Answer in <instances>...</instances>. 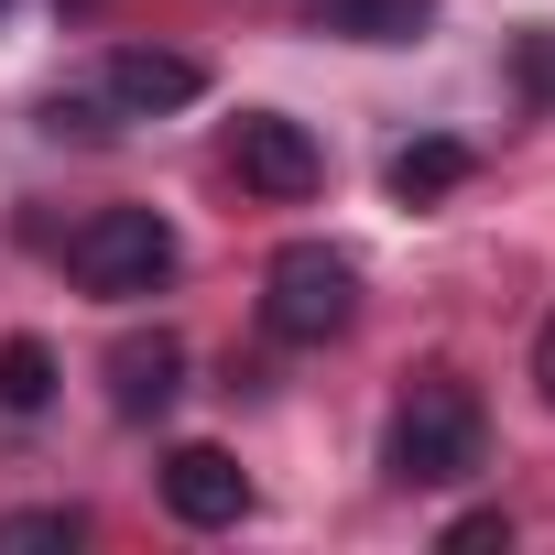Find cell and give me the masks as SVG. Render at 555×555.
<instances>
[{
  "instance_id": "1",
  "label": "cell",
  "mask_w": 555,
  "mask_h": 555,
  "mask_svg": "<svg viewBox=\"0 0 555 555\" xmlns=\"http://www.w3.org/2000/svg\"><path fill=\"white\" fill-rule=\"evenodd\" d=\"M382 468L403 479V490H447V479H479L490 468V414H479V392L468 382H414L403 403H392V436H382Z\"/></svg>"
},
{
  "instance_id": "2",
  "label": "cell",
  "mask_w": 555,
  "mask_h": 555,
  "mask_svg": "<svg viewBox=\"0 0 555 555\" xmlns=\"http://www.w3.org/2000/svg\"><path fill=\"white\" fill-rule=\"evenodd\" d=\"M360 317V261L338 240H284L261 272V327L284 338V349H327L338 327Z\"/></svg>"
},
{
  "instance_id": "3",
  "label": "cell",
  "mask_w": 555,
  "mask_h": 555,
  "mask_svg": "<svg viewBox=\"0 0 555 555\" xmlns=\"http://www.w3.org/2000/svg\"><path fill=\"white\" fill-rule=\"evenodd\" d=\"M175 261H185V240L164 207H88L66 229V272L88 295H153V284H175Z\"/></svg>"
},
{
  "instance_id": "4",
  "label": "cell",
  "mask_w": 555,
  "mask_h": 555,
  "mask_svg": "<svg viewBox=\"0 0 555 555\" xmlns=\"http://www.w3.org/2000/svg\"><path fill=\"white\" fill-rule=\"evenodd\" d=\"M240 185L250 196H272V207H295V196H317L327 185V153H317V131L306 120H284V109H240Z\"/></svg>"
},
{
  "instance_id": "5",
  "label": "cell",
  "mask_w": 555,
  "mask_h": 555,
  "mask_svg": "<svg viewBox=\"0 0 555 555\" xmlns=\"http://www.w3.org/2000/svg\"><path fill=\"white\" fill-rule=\"evenodd\" d=\"M207 99V66L175 55V44H120L109 55V109L120 120H164V109H196Z\"/></svg>"
},
{
  "instance_id": "6",
  "label": "cell",
  "mask_w": 555,
  "mask_h": 555,
  "mask_svg": "<svg viewBox=\"0 0 555 555\" xmlns=\"http://www.w3.org/2000/svg\"><path fill=\"white\" fill-rule=\"evenodd\" d=\"M164 512H175V522H196V533L240 522V512H250L240 457H229V447H175V457H164Z\"/></svg>"
},
{
  "instance_id": "7",
  "label": "cell",
  "mask_w": 555,
  "mask_h": 555,
  "mask_svg": "<svg viewBox=\"0 0 555 555\" xmlns=\"http://www.w3.org/2000/svg\"><path fill=\"white\" fill-rule=\"evenodd\" d=\"M175 392H185V349H175L164 327H153V338H120V349H109V403H120L131 425H153V414H164Z\"/></svg>"
},
{
  "instance_id": "8",
  "label": "cell",
  "mask_w": 555,
  "mask_h": 555,
  "mask_svg": "<svg viewBox=\"0 0 555 555\" xmlns=\"http://www.w3.org/2000/svg\"><path fill=\"white\" fill-rule=\"evenodd\" d=\"M468 175H479V153H468V142H447V131H425V142H403V153H392V175H382V185H392L403 207H436V196H457Z\"/></svg>"
},
{
  "instance_id": "9",
  "label": "cell",
  "mask_w": 555,
  "mask_h": 555,
  "mask_svg": "<svg viewBox=\"0 0 555 555\" xmlns=\"http://www.w3.org/2000/svg\"><path fill=\"white\" fill-rule=\"evenodd\" d=\"M436 0H317V23L349 34V44H414Z\"/></svg>"
},
{
  "instance_id": "10",
  "label": "cell",
  "mask_w": 555,
  "mask_h": 555,
  "mask_svg": "<svg viewBox=\"0 0 555 555\" xmlns=\"http://www.w3.org/2000/svg\"><path fill=\"white\" fill-rule=\"evenodd\" d=\"M55 403V349L44 338H0V414H44Z\"/></svg>"
},
{
  "instance_id": "11",
  "label": "cell",
  "mask_w": 555,
  "mask_h": 555,
  "mask_svg": "<svg viewBox=\"0 0 555 555\" xmlns=\"http://www.w3.org/2000/svg\"><path fill=\"white\" fill-rule=\"evenodd\" d=\"M55 544H88V512L44 501V512H0V555H55Z\"/></svg>"
},
{
  "instance_id": "12",
  "label": "cell",
  "mask_w": 555,
  "mask_h": 555,
  "mask_svg": "<svg viewBox=\"0 0 555 555\" xmlns=\"http://www.w3.org/2000/svg\"><path fill=\"white\" fill-rule=\"evenodd\" d=\"M44 131H77V142H109V99H44Z\"/></svg>"
},
{
  "instance_id": "13",
  "label": "cell",
  "mask_w": 555,
  "mask_h": 555,
  "mask_svg": "<svg viewBox=\"0 0 555 555\" xmlns=\"http://www.w3.org/2000/svg\"><path fill=\"white\" fill-rule=\"evenodd\" d=\"M479 544H512V512H457L447 522V555H479Z\"/></svg>"
},
{
  "instance_id": "14",
  "label": "cell",
  "mask_w": 555,
  "mask_h": 555,
  "mask_svg": "<svg viewBox=\"0 0 555 555\" xmlns=\"http://www.w3.org/2000/svg\"><path fill=\"white\" fill-rule=\"evenodd\" d=\"M522 88L555 99V34H522Z\"/></svg>"
},
{
  "instance_id": "15",
  "label": "cell",
  "mask_w": 555,
  "mask_h": 555,
  "mask_svg": "<svg viewBox=\"0 0 555 555\" xmlns=\"http://www.w3.org/2000/svg\"><path fill=\"white\" fill-rule=\"evenodd\" d=\"M533 392H544V403H555V317H544V327H533Z\"/></svg>"
},
{
  "instance_id": "16",
  "label": "cell",
  "mask_w": 555,
  "mask_h": 555,
  "mask_svg": "<svg viewBox=\"0 0 555 555\" xmlns=\"http://www.w3.org/2000/svg\"><path fill=\"white\" fill-rule=\"evenodd\" d=\"M0 12H12V0H0Z\"/></svg>"
}]
</instances>
